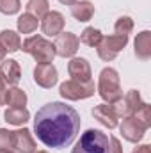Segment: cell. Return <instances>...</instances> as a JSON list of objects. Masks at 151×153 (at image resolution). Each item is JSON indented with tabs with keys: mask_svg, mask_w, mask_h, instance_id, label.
I'll return each mask as SVG.
<instances>
[{
	"mask_svg": "<svg viewBox=\"0 0 151 153\" xmlns=\"http://www.w3.org/2000/svg\"><path fill=\"white\" fill-rule=\"evenodd\" d=\"M80 130V114L73 107L52 102L41 107L34 117V132L48 148H64L71 144Z\"/></svg>",
	"mask_w": 151,
	"mask_h": 153,
	"instance_id": "1",
	"label": "cell"
},
{
	"mask_svg": "<svg viewBox=\"0 0 151 153\" xmlns=\"http://www.w3.org/2000/svg\"><path fill=\"white\" fill-rule=\"evenodd\" d=\"M71 153H110V139L100 130H87L80 135Z\"/></svg>",
	"mask_w": 151,
	"mask_h": 153,
	"instance_id": "2",
	"label": "cell"
},
{
	"mask_svg": "<svg viewBox=\"0 0 151 153\" xmlns=\"http://www.w3.org/2000/svg\"><path fill=\"white\" fill-rule=\"evenodd\" d=\"M21 48H23V52L30 53L38 61V64H52V61L55 57V46L41 36H32L27 41H23Z\"/></svg>",
	"mask_w": 151,
	"mask_h": 153,
	"instance_id": "3",
	"label": "cell"
},
{
	"mask_svg": "<svg viewBox=\"0 0 151 153\" xmlns=\"http://www.w3.org/2000/svg\"><path fill=\"white\" fill-rule=\"evenodd\" d=\"M98 91H100V96L109 103H115L123 98V91H121V85H119V76H117L115 70L105 68L101 71Z\"/></svg>",
	"mask_w": 151,
	"mask_h": 153,
	"instance_id": "4",
	"label": "cell"
},
{
	"mask_svg": "<svg viewBox=\"0 0 151 153\" xmlns=\"http://www.w3.org/2000/svg\"><path fill=\"white\" fill-rule=\"evenodd\" d=\"M126 43H128V36H123V34H114V36L101 38L100 45H98V53L103 61H112L126 46Z\"/></svg>",
	"mask_w": 151,
	"mask_h": 153,
	"instance_id": "5",
	"label": "cell"
},
{
	"mask_svg": "<svg viewBox=\"0 0 151 153\" xmlns=\"http://www.w3.org/2000/svg\"><path fill=\"white\" fill-rule=\"evenodd\" d=\"M61 94L68 100H82V98H89L91 94H94V84H80L75 80H68L64 84H61Z\"/></svg>",
	"mask_w": 151,
	"mask_h": 153,
	"instance_id": "6",
	"label": "cell"
},
{
	"mask_svg": "<svg viewBox=\"0 0 151 153\" xmlns=\"http://www.w3.org/2000/svg\"><path fill=\"white\" fill-rule=\"evenodd\" d=\"M142 100H141V94L137 91H130L124 98H121L119 102H115L114 109H115V114L123 116V117H128V116H133L141 107H142Z\"/></svg>",
	"mask_w": 151,
	"mask_h": 153,
	"instance_id": "7",
	"label": "cell"
},
{
	"mask_svg": "<svg viewBox=\"0 0 151 153\" xmlns=\"http://www.w3.org/2000/svg\"><path fill=\"white\" fill-rule=\"evenodd\" d=\"M78 45H80V39L76 38L75 34H71V32H61L57 36V41L53 43L55 53L61 55V57H71V55H75L76 50H78Z\"/></svg>",
	"mask_w": 151,
	"mask_h": 153,
	"instance_id": "8",
	"label": "cell"
},
{
	"mask_svg": "<svg viewBox=\"0 0 151 153\" xmlns=\"http://www.w3.org/2000/svg\"><path fill=\"white\" fill-rule=\"evenodd\" d=\"M41 29L46 36H59L64 29V16L57 11H48L41 18Z\"/></svg>",
	"mask_w": 151,
	"mask_h": 153,
	"instance_id": "9",
	"label": "cell"
},
{
	"mask_svg": "<svg viewBox=\"0 0 151 153\" xmlns=\"http://www.w3.org/2000/svg\"><path fill=\"white\" fill-rule=\"evenodd\" d=\"M144 132H146V128L135 119V116H128V117H124L123 123H121V134H123V137H124L126 141L137 143V141L142 139Z\"/></svg>",
	"mask_w": 151,
	"mask_h": 153,
	"instance_id": "10",
	"label": "cell"
},
{
	"mask_svg": "<svg viewBox=\"0 0 151 153\" xmlns=\"http://www.w3.org/2000/svg\"><path fill=\"white\" fill-rule=\"evenodd\" d=\"M13 135V148L20 153H34L36 152V143L30 135V132L27 128L23 130H16V132H11Z\"/></svg>",
	"mask_w": 151,
	"mask_h": 153,
	"instance_id": "11",
	"label": "cell"
},
{
	"mask_svg": "<svg viewBox=\"0 0 151 153\" xmlns=\"http://www.w3.org/2000/svg\"><path fill=\"white\" fill-rule=\"evenodd\" d=\"M68 70H70L71 80L80 82V84H89L91 82V68H89V64H87L85 59H82V57L71 59Z\"/></svg>",
	"mask_w": 151,
	"mask_h": 153,
	"instance_id": "12",
	"label": "cell"
},
{
	"mask_svg": "<svg viewBox=\"0 0 151 153\" xmlns=\"http://www.w3.org/2000/svg\"><path fill=\"white\" fill-rule=\"evenodd\" d=\"M34 80L41 87H52L57 82V70L52 64H38L34 70Z\"/></svg>",
	"mask_w": 151,
	"mask_h": 153,
	"instance_id": "13",
	"label": "cell"
},
{
	"mask_svg": "<svg viewBox=\"0 0 151 153\" xmlns=\"http://www.w3.org/2000/svg\"><path fill=\"white\" fill-rule=\"evenodd\" d=\"M0 75H2V78H4L5 84H9V85H16V84L20 82V78H21V71H20L18 62L13 61V59H5V61H2Z\"/></svg>",
	"mask_w": 151,
	"mask_h": 153,
	"instance_id": "14",
	"label": "cell"
},
{
	"mask_svg": "<svg viewBox=\"0 0 151 153\" xmlns=\"http://www.w3.org/2000/svg\"><path fill=\"white\" fill-rule=\"evenodd\" d=\"M93 116L101 125H105L109 128H114L117 125V117H119V116L115 114V109H114L112 103L110 105H98V107H94L93 109Z\"/></svg>",
	"mask_w": 151,
	"mask_h": 153,
	"instance_id": "15",
	"label": "cell"
},
{
	"mask_svg": "<svg viewBox=\"0 0 151 153\" xmlns=\"http://www.w3.org/2000/svg\"><path fill=\"white\" fill-rule=\"evenodd\" d=\"M71 14L75 16L78 22H89L94 14V5L87 0H82V2H75L71 4Z\"/></svg>",
	"mask_w": 151,
	"mask_h": 153,
	"instance_id": "16",
	"label": "cell"
},
{
	"mask_svg": "<svg viewBox=\"0 0 151 153\" xmlns=\"http://www.w3.org/2000/svg\"><path fill=\"white\" fill-rule=\"evenodd\" d=\"M135 53L139 59H150L151 55V32L144 30L135 39Z\"/></svg>",
	"mask_w": 151,
	"mask_h": 153,
	"instance_id": "17",
	"label": "cell"
},
{
	"mask_svg": "<svg viewBox=\"0 0 151 153\" xmlns=\"http://www.w3.org/2000/svg\"><path fill=\"white\" fill-rule=\"evenodd\" d=\"M5 121L7 123H11V125H23V123H27L29 121V111L25 109V107H11V109H7L5 111Z\"/></svg>",
	"mask_w": 151,
	"mask_h": 153,
	"instance_id": "18",
	"label": "cell"
},
{
	"mask_svg": "<svg viewBox=\"0 0 151 153\" xmlns=\"http://www.w3.org/2000/svg\"><path fill=\"white\" fill-rule=\"evenodd\" d=\"M0 45L5 48V52H16L21 48V39L13 30H2L0 32Z\"/></svg>",
	"mask_w": 151,
	"mask_h": 153,
	"instance_id": "19",
	"label": "cell"
},
{
	"mask_svg": "<svg viewBox=\"0 0 151 153\" xmlns=\"http://www.w3.org/2000/svg\"><path fill=\"white\" fill-rule=\"evenodd\" d=\"M5 103L11 105V107H25L27 103V94L18 89V87H13L9 91H5Z\"/></svg>",
	"mask_w": 151,
	"mask_h": 153,
	"instance_id": "20",
	"label": "cell"
},
{
	"mask_svg": "<svg viewBox=\"0 0 151 153\" xmlns=\"http://www.w3.org/2000/svg\"><path fill=\"white\" fill-rule=\"evenodd\" d=\"M27 13L41 20L48 13V0H29L27 2Z\"/></svg>",
	"mask_w": 151,
	"mask_h": 153,
	"instance_id": "21",
	"label": "cell"
},
{
	"mask_svg": "<svg viewBox=\"0 0 151 153\" xmlns=\"http://www.w3.org/2000/svg\"><path fill=\"white\" fill-rule=\"evenodd\" d=\"M18 29H20V32H23V34L34 32V30L38 29V18L32 16V14H29V13H25L23 16L18 18Z\"/></svg>",
	"mask_w": 151,
	"mask_h": 153,
	"instance_id": "22",
	"label": "cell"
},
{
	"mask_svg": "<svg viewBox=\"0 0 151 153\" xmlns=\"http://www.w3.org/2000/svg\"><path fill=\"white\" fill-rule=\"evenodd\" d=\"M101 38H103V34H101L98 29H94V27H87V29L82 32L80 41H82L84 45H87V46H98L100 41H101Z\"/></svg>",
	"mask_w": 151,
	"mask_h": 153,
	"instance_id": "23",
	"label": "cell"
},
{
	"mask_svg": "<svg viewBox=\"0 0 151 153\" xmlns=\"http://www.w3.org/2000/svg\"><path fill=\"white\" fill-rule=\"evenodd\" d=\"M133 116H135V119H137L144 128H150V125H151V109H150L148 103H142V107H141Z\"/></svg>",
	"mask_w": 151,
	"mask_h": 153,
	"instance_id": "24",
	"label": "cell"
},
{
	"mask_svg": "<svg viewBox=\"0 0 151 153\" xmlns=\"http://www.w3.org/2000/svg\"><path fill=\"white\" fill-rule=\"evenodd\" d=\"M132 29H133V22H132V18H128V16H123V18H119V20L115 22V32H117V34L128 36V34L132 32Z\"/></svg>",
	"mask_w": 151,
	"mask_h": 153,
	"instance_id": "25",
	"label": "cell"
},
{
	"mask_svg": "<svg viewBox=\"0 0 151 153\" xmlns=\"http://www.w3.org/2000/svg\"><path fill=\"white\" fill-rule=\"evenodd\" d=\"M20 11V0H0V13L14 14Z\"/></svg>",
	"mask_w": 151,
	"mask_h": 153,
	"instance_id": "26",
	"label": "cell"
},
{
	"mask_svg": "<svg viewBox=\"0 0 151 153\" xmlns=\"http://www.w3.org/2000/svg\"><path fill=\"white\" fill-rule=\"evenodd\" d=\"M13 148V135L11 132L0 128V150H9Z\"/></svg>",
	"mask_w": 151,
	"mask_h": 153,
	"instance_id": "27",
	"label": "cell"
},
{
	"mask_svg": "<svg viewBox=\"0 0 151 153\" xmlns=\"http://www.w3.org/2000/svg\"><path fill=\"white\" fill-rule=\"evenodd\" d=\"M110 153H123L121 143H119V139H115V137H110Z\"/></svg>",
	"mask_w": 151,
	"mask_h": 153,
	"instance_id": "28",
	"label": "cell"
},
{
	"mask_svg": "<svg viewBox=\"0 0 151 153\" xmlns=\"http://www.w3.org/2000/svg\"><path fill=\"white\" fill-rule=\"evenodd\" d=\"M4 103H5V82L0 75V105H4Z\"/></svg>",
	"mask_w": 151,
	"mask_h": 153,
	"instance_id": "29",
	"label": "cell"
},
{
	"mask_svg": "<svg viewBox=\"0 0 151 153\" xmlns=\"http://www.w3.org/2000/svg\"><path fill=\"white\" fill-rule=\"evenodd\" d=\"M132 153H151V148L148 144H144V146H139V148H135Z\"/></svg>",
	"mask_w": 151,
	"mask_h": 153,
	"instance_id": "30",
	"label": "cell"
},
{
	"mask_svg": "<svg viewBox=\"0 0 151 153\" xmlns=\"http://www.w3.org/2000/svg\"><path fill=\"white\" fill-rule=\"evenodd\" d=\"M4 57H5V48L0 45V61H4Z\"/></svg>",
	"mask_w": 151,
	"mask_h": 153,
	"instance_id": "31",
	"label": "cell"
},
{
	"mask_svg": "<svg viewBox=\"0 0 151 153\" xmlns=\"http://www.w3.org/2000/svg\"><path fill=\"white\" fill-rule=\"evenodd\" d=\"M0 153H20V152H16L14 148H9V150H0Z\"/></svg>",
	"mask_w": 151,
	"mask_h": 153,
	"instance_id": "32",
	"label": "cell"
},
{
	"mask_svg": "<svg viewBox=\"0 0 151 153\" xmlns=\"http://www.w3.org/2000/svg\"><path fill=\"white\" fill-rule=\"evenodd\" d=\"M59 2H62V4H66V5H71V4H75L76 0H59Z\"/></svg>",
	"mask_w": 151,
	"mask_h": 153,
	"instance_id": "33",
	"label": "cell"
},
{
	"mask_svg": "<svg viewBox=\"0 0 151 153\" xmlns=\"http://www.w3.org/2000/svg\"><path fill=\"white\" fill-rule=\"evenodd\" d=\"M38 153H46V152H38Z\"/></svg>",
	"mask_w": 151,
	"mask_h": 153,
	"instance_id": "34",
	"label": "cell"
}]
</instances>
